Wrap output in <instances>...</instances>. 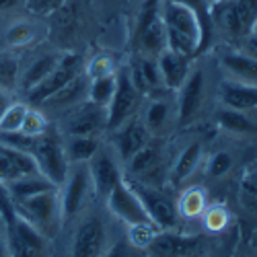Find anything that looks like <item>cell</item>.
Segmentation results:
<instances>
[{"label": "cell", "mask_w": 257, "mask_h": 257, "mask_svg": "<svg viewBox=\"0 0 257 257\" xmlns=\"http://www.w3.org/2000/svg\"><path fill=\"white\" fill-rule=\"evenodd\" d=\"M39 173L33 155L0 144V183L9 185L21 177Z\"/></svg>", "instance_id": "cell-18"}, {"label": "cell", "mask_w": 257, "mask_h": 257, "mask_svg": "<svg viewBox=\"0 0 257 257\" xmlns=\"http://www.w3.org/2000/svg\"><path fill=\"white\" fill-rule=\"evenodd\" d=\"M115 87H117V72L89 80V101L107 109V105H109L115 93Z\"/></svg>", "instance_id": "cell-33"}, {"label": "cell", "mask_w": 257, "mask_h": 257, "mask_svg": "<svg viewBox=\"0 0 257 257\" xmlns=\"http://www.w3.org/2000/svg\"><path fill=\"white\" fill-rule=\"evenodd\" d=\"M212 19L220 21V27L228 37L245 39L257 25V0H228L214 5Z\"/></svg>", "instance_id": "cell-7"}, {"label": "cell", "mask_w": 257, "mask_h": 257, "mask_svg": "<svg viewBox=\"0 0 257 257\" xmlns=\"http://www.w3.org/2000/svg\"><path fill=\"white\" fill-rule=\"evenodd\" d=\"M89 101V78L84 76V72L76 74L70 82H66L64 87L54 93L50 99H46L39 105L41 111H62L66 113L74 107H78L80 103Z\"/></svg>", "instance_id": "cell-17"}, {"label": "cell", "mask_w": 257, "mask_h": 257, "mask_svg": "<svg viewBox=\"0 0 257 257\" xmlns=\"http://www.w3.org/2000/svg\"><path fill=\"white\" fill-rule=\"evenodd\" d=\"M134 46L138 54L157 58L167 50V33L161 19V0H146L140 9L134 31Z\"/></svg>", "instance_id": "cell-3"}, {"label": "cell", "mask_w": 257, "mask_h": 257, "mask_svg": "<svg viewBox=\"0 0 257 257\" xmlns=\"http://www.w3.org/2000/svg\"><path fill=\"white\" fill-rule=\"evenodd\" d=\"M103 257H146V251L134 247L127 239H119L109 245V249H107Z\"/></svg>", "instance_id": "cell-41"}, {"label": "cell", "mask_w": 257, "mask_h": 257, "mask_svg": "<svg viewBox=\"0 0 257 257\" xmlns=\"http://www.w3.org/2000/svg\"><path fill=\"white\" fill-rule=\"evenodd\" d=\"M31 155L39 167V173L46 175L50 181H54L60 187L62 181L66 179L70 163L66 159V153H64V138L58 134V130L48 127V132L35 140Z\"/></svg>", "instance_id": "cell-6"}, {"label": "cell", "mask_w": 257, "mask_h": 257, "mask_svg": "<svg viewBox=\"0 0 257 257\" xmlns=\"http://www.w3.org/2000/svg\"><path fill=\"white\" fill-rule=\"evenodd\" d=\"M216 123L220 130L232 136H255L257 134V123H253V119H249L245 111L230 109V107H224V105L216 111Z\"/></svg>", "instance_id": "cell-27"}, {"label": "cell", "mask_w": 257, "mask_h": 257, "mask_svg": "<svg viewBox=\"0 0 257 257\" xmlns=\"http://www.w3.org/2000/svg\"><path fill=\"white\" fill-rule=\"evenodd\" d=\"M111 245L109 226L99 214H87L74 228L68 257H103Z\"/></svg>", "instance_id": "cell-5"}, {"label": "cell", "mask_w": 257, "mask_h": 257, "mask_svg": "<svg viewBox=\"0 0 257 257\" xmlns=\"http://www.w3.org/2000/svg\"><path fill=\"white\" fill-rule=\"evenodd\" d=\"M95 191L93 179L89 173L87 163H74L68 167L66 179L60 185V208H62V220L74 218L89 204L91 194Z\"/></svg>", "instance_id": "cell-4"}, {"label": "cell", "mask_w": 257, "mask_h": 257, "mask_svg": "<svg viewBox=\"0 0 257 257\" xmlns=\"http://www.w3.org/2000/svg\"><path fill=\"white\" fill-rule=\"evenodd\" d=\"M17 214L29 220L37 230H41L48 239H52L62 224V208H60V187L50 189L33 198L13 202Z\"/></svg>", "instance_id": "cell-2"}, {"label": "cell", "mask_w": 257, "mask_h": 257, "mask_svg": "<svg viewBox=\"0 0 257 257\" xmlns=\"http://www.w3.org/2000/svg\"><path fill=\"white\" fill-rule=\"evenodd\" d=\"M19 62L13 56H0V89L13 91L19 82Z\"/></svg>", "instance_id": "cell-38"}, {"label": "cell", "mask_w": 257, "mask_h": 257, "mask_svg": "<svg viewBox=\"0 0 257 257\" xmlns=\"http://www.w3.org/2000/svg\"><path fill=\"white\" fill-rule=\"evenodd\" d=\"M177 123L179 127H185L189 123H194L204 107V99H206V72L202 68H194L185 82L181 84V89L177 91Z\"/></svg>", "instance_id": "cell-10"}, {"label": "cell", "mask_w": 257, "mask_h": 257, "mask_svg": "<svg viewBox=\"0 0 257 257\" xmlns=\"http://www.w3.org/2000/svg\"><path fill=\"white\" fill-rule=\"evenodd\" d=\"M159 232V228L155 224H134L130 226V230H127V241H130L134 247L138 249H148V245H151V241L155 239V234Z\"/></svg>", "instance_id": "cell-39"}, {"label": "cell", "mask_w": 257, "mask_h": 257, "mask_svg": "<svg viewBox=\"0 0 257 257\" xmlns=\"http://www.w3.org/2000/svg\"><path fill=\"white\" fill-rule=\"evenodd\" d=\"M157 64H159V72H161V80L163 87L167 91H179L181 84L185 82L187 74L191 72V58L177 54L173 50H165L163 54L157 56Z\"/></svg>", "instance_id": "cell-20"}, {"label": "cell", "mask_w": 257, "mask_h": 257, "mask_svg": "<svg viewBox=\"0 0 257 257\" xmlns=\"http://www.w3.org/2000/svg\"><path fill=\"white\" fill-rule=\"evenodd\" d=\"M220 101L224 107H230V109L237 111L257 109V84L224 80L220 84Z\"/></svg>", "instance_id": "cell-22"}, {"label": "cell", "mask_w": 257, "mask_h": 257, "mask_svg": "<svg viewBox=\"0 0 257 257\" xmlns=\"http://www.w3.org/2000/svg\"><path fill=\"white\" fill-rule=\"evenodd\" d=\"M220 64L230 80L257 84V56L245 52H226L222 54Z\"/></svg>", "instance_id": "cell-23"}, {"label": "cell", "mask_w": 257, "mask_h": 257, "mask_svg": "<svg viewBox=\"0 0 257 257\" xmlns=\"http://www.w3.org/2000/svg\"><path fill=\"white\" fill-rule=\"evenodd\" d=\"M175 3H181L196 13V17L200 21V27H202V35H204V46L208 50L210 41H212V33H214V19H212L214 3L212 0H175Z\"/></svg>", "instance_id": "cell-32"}, {"label": "cell", "mask_w": 257, "mask_h": 257, "mask_svg": "<svg viewBox=\"0 0 257 257\" xmlns=\"http://www.w3.org/2000/svg\"><path fill=\"white\" fill-rule=\"evenodd\" d=\"M159 167H161V148H159V144H153V142H148L144 148H140V151L125 163L127 175H132L134 179L151 177Z\"/></svg>", "instance_id": "cell-24"}, {"label": "cell", "mask_w": 257, "mask_h": 257, "mask_svg": "<svg viewBox=\"0 0 257 257\" xmlns=\"http://www.w3.org/2000/svg\"><path fill=\"white\" fill-rule=\"evenodd\" d=\"M82 72V58L78 54H62L58 66L54 68V72L41 82L33 91L27 93L29 97V103L33 107H39L46 99H50L54 93H58L64 84L70 82L76 74Z\"/></svg>", "instance_id": "cell-13"}, {"label": "cell", "mask_w": 257, "mask_h": 257, "mask_svg": "<svg viewBox=\"0 0 257 257\" xmlns=\"http://www.w3.org/2000/svg\"><path fill=\"white\" fill-rule=\"evenodd\" d=\"M60 58H62V54H56V52L37 56L33 62H29V66H25L23 70H21L17 87L21 91H25V93L33 91L37 84H41V82H44L54 72V68L58 66Z\"/></svg>", "instance_id": "cell-21"}, {"label": "cell", "mask_w": 257, "mask_h": 257, "mask_svg": "<svg viewBox=\"0 0 257 257\" xmlns=\"http://www.w3.org/2000/svg\"><path fill=\"white\" fill-rule=\"evenodd\" d=\"M148 142H151V134H148L146 125L142 123V119L132 117L113 132V153L125 165Z\"/></svg>", "instance_id": "cell-16"}, {"label": "cell", "mask_w": 257, "mask_h": 257, "mask_svg": "<svg viewBox=\"0 0 257 257\" xmlns=\"http://www.w3.org/2000/svg\"><path fill=\"white\" fill-rule=\"evenodd\" d=\"M202 218H204V226L212 232H220L226 228L230 216H228V210L222 208V206H210L204 210L202 214Z\"/></svg>", "instance_id": "cell-40"}, {"label": "cell", "mask_w": 257, "mask_h": 257, "mask_svg": "<svg viewBox=\"0 0 257 257\" xmlns=\"http://www.w3.org/2000/svg\"><path fill=\"white\" fill-rule=\"evenodd\" d=\"M9 196L13 202H21V200H27V198H33L37 194H44V191H50V189H58V185L54 181H50L46 175L41 173H35V175H27V177H21L9 185H5Z\"/></svg>", "instance_id": "cell-26"}, {"label": "cell", "mask_w": 257, "mask_h": 257, "mask_svg": "<svg viewBox=\"0 0 257 257\" xmlns=\"http://www.w3.org/2000/svg\"><path fill=\"white\" fill-rule=\"evenodd\" d=\"M127 76H130L132 84L138 89V93L144 95H157L163 87V80H161V72H159V64L157 58L151 56H142L138 54L134 58V62L125 68Z\"/></svg>", "instance_id": "cell-19"}, {"label": "cell", "mask_w": 257, "mask_h": 257, "mask_svg": "<svg viewBox=\"0 0 257 257\" xmlns=\"http://www.w3.org/2000/svg\"><path fill=\"white\" fill-rule=\"evenodd\" d=\"M105 204L109 214L117 220H121L127 226H134V224H155L148 216V212L142 204V200L138 198V194L134 191L132 183L121 179L109 194L105 196Z\"/></svg>", "instance_id": "cell-8"}, {"label": "cell", "mask_w": 257, "mask_h": 257, "mask_svg": "<svg viewBox=\"0 0 257 257\" xmlns=\"http://www.w3.org/2000/svg\"><path fill=\"white\" fill-rule=\"evenodd\" d=\"M214 5H222V3H228V0H212Z\"/></svg>", "instance_id": "cell-47"}, {"label": "cell", "mask_w": 257, "mask_h": 257, "mask_svg": "<svg viewBox=\"0 0 257 257\" xmlns=\"http://www.w3.org/2000/svg\"><path fill=\"white\" fill-rule=\"evenodd\" d=\"M39 35V29L33 21L29 19H17L5 29L3 33V44L9 50H21V48H29L35 44V39Z\"/></svg>", "instance_id": "cell-29"}, {"label": "cell", "mask_w": 257, "mask_h": 257, "mask_svg": "<svg viewBox=\"0 0 257 257\" xmlns=\"http://www.w3.org/2000/svg\"><path fill=\"white\" fill-rule=\"evenodd\" d=\"M27 103L21 101H13L9 105V109L5 111V115L0 117V132H19L21 123H23V117L27 113Z\"/></svg>", "instance_id": "cell-36"}, {"label": "cell", "mask_w": 257, "mask_h": 257, "mask_svg": "<svg viewBox=\"0 0 257 257\" xmlns=\"http://www.w3.org/2000/svg\"><path fill=\"white\" fill-rule=\"evenodd\" d=\"M243 189H245V196L257 198V169H253L251 173L245 177V181H243Z\"/></svg>", "instance_id": "cell-44"}, {"label": "cell", "mask_w": 257, "mask_h": 257, "mask_svg": "<svg viewBox=\"0 0 257 257\" xmlns=\"http://www.w3.org/2000/svg\"><path fill=\"white\" fill-rule=\"evenodd\" d=\"M202 163V142H191L187 144L183 151L179 153V157L175 159L173 167H171L169 179L173 185H181L185 179H189L194 175V171L198 169V165Z\"/></svg>", "instance_id": "cell-25"}, {"label": "cell", "mask_w": 257, "mask_h": 257, "mask_svg": "<svg viewBox=\"0 0 257 257\" xmlns=\"http://www.w3.org/2000/svg\"><path fill=\"white\" fill-rule=\"evenodd\" d=\"M173 115V107L165 97H155L151 99V103L146 105L144 115H142V123L146 125V130L151 136H159L167 130V125Z\"/></svg>", "instance_id": "cell-28"}, {"label": "cell", "mask_w": 257, "mask_h": 257, "mask_svg": "<svg viewBox=\"0 0 257 257\" xmlns=\"http://www.w3.org/2000/svg\"><path fill=\"white\" fill-rule=\"evenodd\" d=\"M101 148L99 136H66L64 140V153L70 165L89 163Z\"/></svg>", "instance_id": "cell-30"}, {"label": "cell", "mask_w": 257, "mask_h": 257, "mask_svg": "<svg viewBox=\"0 0 257 257\" xmlns=\"http://www.w3.org/2000/svg\"><path fill=\"white\" fill-rule=\"evenodd\" d=\"M107 130V109L91 101L80 103L74 109L66 111L62 132L66 136H99Z\"/></svg>", "instance_id": "cell-12"}, {"label": "cell", "mask_w": 257, "mask_h": 257, "mask_svg": "<svg viewBox=\"0 0 257 257\" xmlns=\"http://www.w3.org/2000/svg\"><path fill=\"white\" fill-rule=\"evenodd\" d=\"M13 101H15V99H13L11 91H7V89H0V117L5 115V111L9 109V105H11Z\"/></svg>", "instance_id": "cell-45"}, {"label": "cell", "mask_w": 257, "mask_h": 257, "mask_svg": "<svg viewBox=\"0 0 257 257\" xmlns=\"http://www.w3.org/2000/svg\"><path fill=\"white\" fill-rule=\"evenodd\" d=\"M132 187L159 230H175L179 226V212L173 200L167 198L157 187H151L146 183H132Z\"/></svg>", "instance_id": "cell-11"}, {"label": "cell", "mask_w": 257, "mask_h": 257, "mask_svg": "<svg viewBox=\"0 0 257 257\" xmlns=\"http://www.w3.org/2000/svg\"><path fill=\"white\" fill-rule=\"evenodd\" d=\"M161 19L167 33V48L194 60L200 56L204 46V35L196 13L175 0H161Z\"/></svg>", "instance_id": "cell-1"}, {"label": "cell", "mask_w": 257, "mask_h": 257, "mask_svg": "<svg viewBox=\"0 0 257 257\" xmlns=\"http://www.w3.org/2000/svg\"><path fill=\"white\" fill-rule=\"evenodd\" d=\"M82 72L89 80H93V78H101V76H107V74H115L117 72V64H115L111 54L99 52L87 64H84Z\"/></svg>", "instance_id": "cell-34"}, {"label": "cell", "mask_w": 257, "mask_h": 257, "mask_svg": "<svg viewBox=\"0 0 257 257\" xmlns=\"http://www.w3.org/2000/svg\"><path fill=\"white\" fill-rule=\"evenodd\" d=\"M0 257H13V249H11V241H9V232L5 222L0 220Z\"/></svg>", "instance_id": "cell-43"}, {"label": "cell", "mask_w": 257, "mask_h": 257, "mask_svg": "<svg viewBox=\"0 0 257 257\" xmlns=\"http://www.w3.org/2000/svg\"><path fill=\"white\" fill-rule=\"evenodd\" d=\"M208 208V194L200 187V185H194V187H187L179 202H177V212L179 216L183 218H198L204 214V210Z\"/></svg>", "instance_id": "cell-31"}, {"label": "cell", "mask_w": 257, "mask_h": 257, "mask_svg": "<svg viewBox=\"0 0 257 257\" xmlns=\"http://www.w3.org/2000/svg\"><path fill=\"white\" fill-rule=\"evenodd\" d=\"M140 101H142V95L132 84L125 68L117 70V87L109 105H107V132H115L125 121L136 117L140 109Z\"/></svg>", "instance_id": "cell-9"}, {"label": "cell", "mask_w": 257, "mask_h": 257, "mask_svg": "<svg viewBox=\"0 0 257 257\" xmlns=\"http://www.w3.org/2000/svg\"><path fill=\"white\" fill-rule=\"evenodd\" d=\"M19 7V0H0V13H9Z\"/></svg>", "instance_id": "cell-46"}, {"label": "cell", "mask_w": 257, "mask_h": 257, "mask_svg": "<svg viewBox=\"0 0 257 257\" xmlns=\"http://www.w3.org/2000/svg\"><path fill=\"white\" fill-rule=\"evenodd\" d=\"M50 127V121L46 117V113L39 109V107H27V113L23 117V123H21V130L25 136H31V138H39L41 134H46Z\"/></svg>", "instance_id": "cell-35"}, {"label": "cell", "mask_w": 257, "mask_h": 257, "mask_svg": "<svg viewBox=\"0 0 257 257\" xmlns=\"http://www.w3.org/2000/svg\"><path fill=\"white\" fill-rule=\"evenodd\" d=\"M202 241L204 237H200V234H179L173 230H159L146 251L155 253L157 257H187L200 249Z\"/></svg>", "instance_id": "cell-15"}, {"label": "cell", "mask_w": 257, "mask_h": 257, "mask_svg": "<svg viewBox=\"0 0 257 257\" xmlns=\"http://www.w3.org/2000/svg\"><path fill=\"white\" fill-rule=\"evenodd\" d=\"M66 5V0H27V9L35 17H46Z\"/></svg>", "instance_id": "cell-42"}, {"label": "cell", "mask_w": 257, "mask_h": 257, "mask_svg": "<svg viewBox=\"0 0 257 257\" xmlns=\"http://www.w3.org/2000/svg\"><path fill=\"white\" fill-rule=\"evenodd\" d=\"M87 165H89V173L93 179L95 194L105 200V196L123 179L121 169H119V159L115 157L113 151L101 146L97 151V155Z\"/></svg>", "instance_id": "cell-14"}, {"label": "cell", "mask_w": 257, "mask_h": 257, "mask_svg": "<svg viewBox=\"0 0 257 257\" xmlns=\"http://www.w3.org/2000/svg\"><path fill=\"white\" fill-rule=\"evenodd\" d=\"M232 165H234V159L228 151H216L206 163V173L212 179H220V177L230 173Z\"/></svg>", "instance_id": "cell-37"}]
</instances>
